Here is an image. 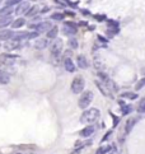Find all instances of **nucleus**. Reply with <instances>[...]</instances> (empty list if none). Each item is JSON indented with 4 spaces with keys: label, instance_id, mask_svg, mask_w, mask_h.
<instances>
[{
    "label": "nucleus",
    "instance_id": "nucleus-8",
    "mask_svg": "<svg viewBox=\"0 0 145 154\" xmlns=\"http://www.w3.org/2000/svg\"><path fill=\"white\" fill-rule=\"evenodd\" d=\"M31 8V5H29V3L28 1H22V3H19L18 6L15 8V14H18V15H20V14H26L27 13V10Z\"/></svg>",
    "mask_w": 145,
    "mask_h": 154
},
{
    "label": "nucleus",
    "instance_id": "nucleus-37",
    "mask_svg": "<svg viewBox=\"0 0 145 154\" xmlns=\"http://www.w3.org/2000/svg\"><path fill=\"white\" fill-rule=\"evenodd\" d=\"M112 135V130H109V131H107L106 132V135L103 136V138H102V141H106V140H108L109 139V136Z\"/></svg>",
    "mask_w": 145,
    "mask_h": 154
},
{
    "label": "nucleus",
    "instance_id": "nucleus-32",
    "mask_svg": "<svg viewBox=\"0 0 145 154\" xmlns=\"http://www.w3.org/2000/svg\"><path fill=\"white\" fill-rule=\"evenodd\" d=\"M93 18L97 20V22H106V20H107V17H106L104 14H95Z\"/></svg>",
    "mask_w": 145,
    "mask_h": 154
},
{
    "label": "nucleus",
    "instance_id": "nucleus-19",
    "mask_svg": "<svg viewBox=\"0 0 145 154\" xmlns=\"http://www.w3.org/2000/svg\"><path fill=\"white\" fill-rule=\"evenodd\" d=\"M24 24H26V19L23 18V17H19V18L14 19L13 23H12V28H14V29H18V28L23 27Z\"/></svg>",
    "mask_w": 145,
    "mask_h": 154
},
{
    "label": "nucleus",
    "instance_id": "nucleus-18",
    "mask_svg": "<svg viewBox=\"0 0 145 154\" xmlns=\"http://www.w3.org/2000/svg\"><path fill=\"white\" fill-rule=\"evenodd\" d=\"M48 46L47 43V40L46 38H38V40L34 42V48H37V50H43Z\"/></svg>",
    "mask_w": 145,
    "mask_h": 154
},
{
    "label": "nucleus",
    "instance_id": "nucleus-14",
    "mask_svg": "<svg viewBox=\"0 0 145 154\" xmlns=\"http://www.w3.org/2000/svg\"><path fill=\"white\" fill-rule=\"evenodd\" d=\"M76 64L80 69H88V66H89V62H88L87 57L84 55H78L76 56Z\"/></svg>",
    "mask_w": 145,
    "mask_h": 154
},
{
    "label": "nucleus",
    "instance_id": "nucleus-38",
    "mask_svg": "<svg viewBox=\"0 0 145 154\" xmlns=\"http://www.w3.org/2000/svg\"><path fill=\"white\" fill-rule=\"evenodd\" d=\"M64 14H65V15H68V17H75V13H74L73 10H65Z\"/></svg>",
    "mask_w": 145,
    "mask_h": 154
},
{
    "label": "nucleus",
    "instance_id": "nucleus-25",
    "mask_svg": "<svg viewBox=\"0 0 145 154\" xmlns=\"http://www.w3.org/2000/svg\"><path fill=\"white\" fill-rule=\"evenodd\" d=\"M111 152V145H101L99 148L97 149L95 154H107Z\"/></svg>",
    "mask_w": 145,
    "mask_h": 154
},
{
    "label": "nucleus",
    "instance_id": "nucleus-34",
    "mask_svg": "<svg viewBox=\"0 0 145 154\" xmlns=\"http://www.w3.org/2000/svg\"><path fill=\"white\" fill-rule=\"evenodd\" d=\"M23 0H6L5 1V5L8 6H14V5H18L19 3H22Z\"/></svg>",
    "mask_w": 145,
    "mask_h": 154
},
{
    "label": "nucleus",
    "instance_id": "nucleus-26",
    "mask_svg": "<svg viewBox=\"0 0 145 154\" xmlns=\"http://www.w3.org/2000/svg\"><path fill=\"white\" fill-rule=\"evenodd\" d=\"M65 14L64 13H60V12H56V13H54V14H51V17L50 18L52 19V20H57V22H60V20H64V18H65Z\"/></svg>",
    "mask_w": 145,
    "mask_h": 154
},
{
    "label": "nucleus",
    "instance_id": "nucleus-20",
    "mask_svg": "<svg viewBox=\"0 0 145 154\" xmlns=\"http://www.w3.org/2000/svg\"><path fill=\"white\" fill-rule=\"evenodd\" d=\"M9 82H10V75L6 71H4V70H0V84L5 85Z\"/></svg>",
    "mask_w": 145,
    "mask_h": 154
},
{
    "label": "nucleus",
    "instance_id": "nucleus-11",
    "mask_svg": "<svg viewBox=\"0 0 145 154\" xmlns=\"http://www.w3.org/2000/svg\"><path fill=\"white\" fill-rule=\"evenodd\" d=\"M95 131V127L93 125H88L85 126L84 129H82V130L79 131V135L82 136V138H89L90 135H93V132Z\"/></svg>",
    "mask_w": 145,
    "mask_h": 154
},
{
    "label": "nucleus",
    "instance_id": "nucleus-1",
    "mask_svg": "<svg viewBox=\"0 0 145 154\" xmlns=\"http://www.w3.org/2000/svg\"><path fill=\"white\" fill-rule=\"evenodd\" d=\"M101 112L98 108H87L80 116V122L83 124H94L99 118Z\"/></svg>",
    "mask_w": 145,
    "mask_h": 154
},
{
    "label": "nucleus",
    "instance_id": "nucleus-28",
    "mask_svg": "<svg viewBox=\"0 0 145 154\" xmlns=\"http://www.w3.org/2000/svg\"><path fill=\"white\" fill-rule=\"evenodd\" d=\"M121 97H122V98H127V99L134 101V99H136V98H137V94H136V93H132V92H125V93H122V94H121Z\"/></svg>",
    "mask_w": 145,
    "mask_h": 154
},
{
    "label": "nucleus",
    "instance_id": "nucleus-36",
    "mask_svg": "<svg viewBox=\"0 0 145 154\" xmlns=\"http://www.w3.org/2000/svg\"><path fill=\"white\" fill-rule=\"evenodd\" d=\"M97 38H98V41H99V42H102V43L104 45V46H107V42H108V40H107V38H104L103 36H101V34H98V36H97Z\"/></svg>",
    "mask_w": 145,
    "mask_h": 154
},
{
    "label": "nucleus",
    "instance_id": "nucleus-23",
    "mask_svg": "<svg viewBox=\"0 0 145 154\" xmlns=\"http://www.w3.org/2000/svg\"><path fill=\"white\" fill-rule=\"evenodd\" d=\"M28 33L29 32H18V33H14L13 40L14 41H22V40H27L28 38Z\"/></svg>",
    "mask_w": 145,
    "mask_h": 154
},
{
    "label": "nucleus",
    "instance_id": "nucleus-22",
    "mask_svg": "<svg viewBox=\"0 0 145 154\" xmlns=\"http://www.w3.org/2000/svg\"><path fill=\"white\" fill-rule=\"evenodd\" d=\"M106 22H107V28H109V29H120V23L117 22V20L107 19Z\"/></svg>",
    "mask_w": 145,
    "mask_h": 154
},
{
    "label": "nucleus",
    "instance_id": "nucleus-4",
    "mask_svg": "<svg viewBox=\"0 0 145 154\" xmlns=\"http://www.w3.org/2000/svg\"><path fill=\"white\" fill-rule=\"evenodd\" d=\"M78 32V24L71 22V20H68V22H64L62 26V33L65 36H74Z\"/></svg>",
    "mask_w": 145,
    "mask_h": 154
},
{
    "label": "nucleus",
    "instance_id": "nucleus-41",
    "mask_svg": "<svg viewBox=\"0 0 145 154\" xmlns=\"http://www.w3.org/2000/svg\"><path fill=\"white\" fill-rule=\"evenodd\" d=\"M78 26L84 27V26H88V23H87V22H84V20H82V22H79V24H78Z\"/></svg>",
    "mask_w": 145,
    "mask_h": 154
},
{
    "label": "nucleus",
    "instance_id": "nucleus-30",
    "mask_svg": "<svg viewBox=\"0 0 145 154\" xmlns=\"http://www.w3.org/2000/svg\"><path fill=\"white\" fill-rule=\"evenodd\" d=\"M68 43H69V46L71 47L73 50H75V48L79 47V45H78V40H76V38H74V37H70V38H69V42H68Z\"/></svg>",
    "mask_w": 145,
    "mask_h": 154
},
{
    "label": "nucleus",
    "instance_id": "nucleus-2",
    "mask_svg": "<svg viewBox=\"0 0 145 154\" xmlns=\"http://www.w3.org/2000/svg\"><path fill=\"white\" fill-rule=\"evenodd\" d=\"M93 101V92L92 90H85V92L82 93L79 101H78V106H79L82 110H87L89 107V104Z\"/></svg>",
    "mask_w": 145,
    "mask_h": 154
},
{
    "label": "nucleus",
    "instance_id": "nucleus-39",
    "mask_svg": "<svg viewBox=\"0 0 145 154\" xmlns=\"http://www.w3.org/2000/svg\"><path fill=\"white\" fill-rule=\"evenodd\" d=\"M50 10H51L50 6H45V8H42V9L40 10V13H41V14H45V13H48Z\"/></svg>",
    "mask_w": 145,
    "mask_h": 154
},
{
    "label": "nucleus",
    "instance_id": "nucleus-7",
    "mask_svg": "<svg viewBox=\"0 0 145 154\" xmlns=\"http://www.w3.org/2000/svg\"><path fill=\"white\" fill-rule=\"evenodd\" d=\"M18 57L19 56L13 55V54H1L0 55V62L4 65H13V64H15Z\"/></svg>",
    "mask_w": 145,
    "mask_h": 154
},
{
    "label": "nucleus",
    "instance_id": "nucleus-24",
    "mask_svg": "<svg viewBox=\"0 0 145 154\" xmlns=\"http://www.w3.org/2000/svg\"><path fill=\"white\" fill-rule=\"evenodd\" d=\"M20 47V45H19V42L18 41H12V42H8V43L5 45V48L6 50H9V51H12V50H17V48H19Z\"/></svg>",
    "mask_w": 145,
    "mask_h": 154
},
{
    "label": "nucleus",
    "instance_id": "nucleus-17",
    "mask_svg": "<svg viewBox=\"0 0 145 154\" xmlns=\"http://www.w3.org/2000/svg\"><path fill=\"white\" fill-rule=\"evenodd\" d=\"M38 13H40V8H38V5H32L31 8L27 10V13L24 14V15L28 17V18H33V17H36Z\"/></svg>",
    "mask_w": 145,
    "mask_h": 154
},
{
    "label": "nucleus",
    "instance_id": "nucleus-12",
    "mask_svg": "<svg viewBox=\"0 0 145 154\" xmlns=\"http://www.w3.org/2000/svg\"><path fill=\"white\" fill-rule=\"evenodd\" d=\"M14 37V32L13 31H9V29H0V41H9V40H13Z\"/></svg>",
    "mask_w": 145,
    "mask_h": 154
},
{
    "label": "nucleus",
    "instance_id": "nucleus-21",
    "mask_svg": "<svg viewBox=\"0 0 145 154\" xmlns=\"http://www.w3.org/2000/svg\"><path fill=\"white\" fill-rule=\"evenodd\" d=\"M13 13V8L12 6H3V8H0V17H6V15H12Z\"/></svg>",
    "mask_w": 145,
    "mask_h": 154
},
{
    "label": "nucleus",
    "instance_id": "nucleus-16",
    "mask_svg": "<svg viewBox=\"0 0 145 154\" xmlns=\"http://www.w3.org/2000/svg\"><path fill=\"white\" fill-rule=\"evenodd\" d=\"M57 33H59V28L56 26H52L50 29L46 32V36H47L48 40H56V37H57Z\"/></svg>",
    "mask_w": 145,
    "mask_h": 154
},
{
    "label": "nucleus",
    "instance_id": "nucleus-40",
    "mask_svg": "<svg viewBox=\"0 0 145 154\" xmlns=\"http://www.w3.org/2000/svg\"><path fill=\"white\" fill-rule=\"evenodd\" d=\"M80 13H82L83 14V15H90V12H89V10H88V9H80Z\"/></svg>",
    "mask_w": 145,
    "mask_h": 154
},
{
    "label": "nucleus",
    "instance_id": "nucleus-33",
    "mask_svg": "<svg viewBox=\"0 0 145 154\" xmlns=\"http://www.w3.org/2000/svg\"><path fill=\"white\" fill-rule=\"evenodd\" d=\"M120 32V29H109V28H107V31H106V33H107V36L109 38H112L113 36H116Z\"/></svg>",
    "mask_w": 145,
    "mask_h": 154
},
{
    "label": "nucleus",
    "instance_id": "nucleus-35",
    "mask_svg": "<svg viewBox=\"0 0 145 154\" xmlns=\"http://www.w3.org/2000/svg\"><path fill=\"white\" fill-rule=\"evenodd\" d=\"M109 115H111V117H112V121H113V127H116V126L118 125V122H120V117L117 116H115L112 112H109Z\"/></svg>",
    "mask_w": 145,
    "mask_h": 154
},
{
    "label": "nucleus",
    "instance_id": "nucleus-6",
    "mask_svg": "<svg viewBox=\"0 0 145 154\" xmlns=\"http://www.w3.org/2000/svg\"><path fill=\"white\" fill-rule=\"evenodd\" d=\"M51 27H52V24L50 22H47V20H46V22H38L36 24H31L29 26V28H33L38 33H46Z\"/></svg>",
    "mask_w": 145,
    "mask_h": 154
},
{
    "label": "nucleus",
    "instance_id": "nucleus-27",
    "mask_svg": "<svg viewBox=\"0 0 145 154\" xmlns=\"http://www.w3.org/2000/svg\"><path fill=\"white\" fill-rule=\"evenodd\" d=\"M134 107L131 106V104H123V106L121 107V111H122V115H130L132 112Z\"/></svg>",
    "mask_w": 145,
    "mask_h": 154
},
{
    "label": "nucleus",
    "instance_id": "nucleus-3",
    "mask_svg": "<svg viewBox=\"0 0 145 154\" xmlns=\"http://www.w3.org/2000/svg\"><path fill=\"white\" fill-rule=\"evenodd\" d=\"M84 87H85V80L83 79V76H75L71 82V92L74 94H80L83 93Z\"/></svg>",
    "mask_w": 145,
    "mask_h": 154
},
{
    "label": "nucleus",
    "instance_id": "nucleus-31",
    "mask_svg": "<svg viewBox=\"0 0 145 154\" xmlns=\"http://www.w3.org/2000/svg\"><path fill=\"white\" fill-rule=\"evenodd\" d=\"M136 111H137V113H145V98H143V99H141V102L139 103V106H137Z\"/></svg>",
    "mask_w": 145,
    "mask_h": 154
},
{
    "label": "nucleus",
    "instance_id": "nucleus-15",
    "mask_svg": "<svg viewBox=\"0 0 145 154\" xmlns=\"http://www.w3.org/2000/svg\"><path fill=\"white\" fill-rule=\"evenodd\" d=\"M136 122H137V118L135 117H130L129 120L126 121V126H125V132L126 134H130L132 130V127L136 125Z\"/></svg>",
    "mask_w": 145,
    "mask_h": 154
},
{
    "label": "nucleus",
    "instance_id": "nucleus-5",
    "mask_svg": "<svg viewBox=\"0 0 145 154\" xmlns=\"http://www.w3.org/2000/svg\"><path fill=\"white\" fill-rule=\"evenodd\" d=\"M50 51H51V56L54 59H59L62 51V42L61 40H55L50 45Z\"/></svg>",
    "mask_w": 145,
    "mask_h": 154
},
{
    "label": "nucleus",
    "instance_id": "nucleus-29",
    "mask_svg": "<svg viewBox=\"0 0 145 154\" xmlns=\"http://www.w3.org/2000/svg\"><path fill=\"white\" fill-rule=\"evenodd\" d=\"M144 87H145V76H144V78H141L139 82L135 84V90H136V92H139V90H141Z\"/></svg>",
    "mask_w": 145,
    "mask_h": 154
},
{
    "label": "nucleus",
    "instance_id": "nucleus-13",
    "mask_svg": "<svg viewBox=\"0 0 145 154\" xmlns=\"http://www.w3.org/2000/svg\"><path fill=\"white\" fill-rule=\"evenodd\" d=\"M13 18L12 15H6V17H0V29H4V28L12 26L13 23Z\"/></svg>",
    "mask_w": 145,
    "mask_h": 154
},
{
    "label": "nucleus",
    "instance_id": "nucleus-10",
    "mask_svg": "<svg viewBox=\"0 0 145 154\" xmlns=\"http://www.w3.org/2000/svg\"><path fill=\"white\" fill-rule=\"evenodd\" d=\"M95 84H97V88L101 90L103 96H106V97H112L111 90H109V88H108L107 85H106L103 82H101V80H97V82H95Z\"/></svg>",
    "mask_w": 145,
    "mask_h": 154
},
{
    "label": "nucleus",
    "instance_id": "nucleus-9",
    "mask_svg": "<svg viewBox=\"0 0 145 154\" xmlns=\"http://www.w3.org/2000/svg\"><path fill=\"white\" fill-rule=\"evenodd\" d=\"M64 68H65V70L68 73H75V70H76L75 64H74L73 60L70 57H65V59H64Z\"/></svg>",
    "mask_w": 145,
    "mask_h": 154
}]
</instances>
